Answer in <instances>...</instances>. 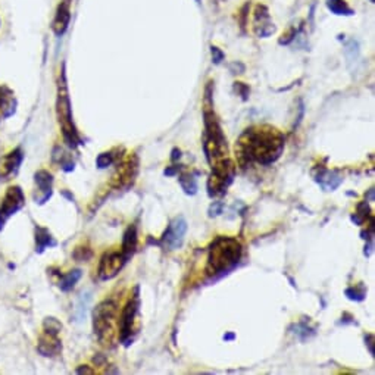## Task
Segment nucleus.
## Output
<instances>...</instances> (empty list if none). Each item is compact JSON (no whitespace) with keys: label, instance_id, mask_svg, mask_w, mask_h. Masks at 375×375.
Wrapping results in <instances>:
<instances>
[{"label":"nucleus","instance_id":"nucleus-22","mask_svg":"<svg viewBox=\"0 0 375 375\" xmlns=\"http://www.w3.org/2000/svg\"><path fill=\"white\" fill-rule=\"evenodd\" d=\"M180 184L187 194L193 196L197 193V181L192 174H183L180 177Z\"/></svg>","mask_w":375,"mask_h":375},{"label":"nucleus","instance_id":"nucleus-20","mask_svg":"<svg viewBox=\"0 0 375 375\" xmlns=\"http://www.w3.org/2000/svg\"><path fill=\"white\" fill-rule=\"evenodd\" d=\"M327 8L334 15L350 16L353 15V9L348 5L346 0H327Z\"/></svg>","mask_w":375,"mask_h":375},{"label":"nucleus","instance_id":"nucleus-31","mask_svg":"<svg viewBox=\"0 0 375 375\" xmlns=\"http://www.w3.org/2000/svg\"><path fill=\"white\" fill-rule=\"evenodd\" d=\"M221 212H222V203L221 202H214V205L211 206V209H209V215L216 216V215H220Z\"/></svg>","mask_w":375,"mask_h":375},{"label":"nucleus","instance_id":"nucleus-25","mask_svg":"<svg viewBox=\"0 0 375 375\" xmlns=\"http://www.w3.org/2000/svg\"><path fill=\"white\" fill-rule=\"evenodd\" d=\"M112 162H114V156H112L111 152L99 155L97 159H96V165H97V168H101V170H105V168L111 166Z\"/></svg>","mask_w":375,"mask_h":375},{"label":"nucleus","instance_id":"nucleus-13","mask_svg":"<svg viewBox=\"0 0 375 375\" xmlns=\"http://www.w3.org/2000/svg\"><path fill=\"white\" fill-rule=\"evenodd\" d=\"M70 21H71V2L70 0H62V2L57 6L56 15L53 18V23H52L53 33L57 37L64 36L68 29V25H70Z\"/></svg>","mask_w":375,"mask_h":375},{"label":"nucleus","instance_id":"nucleus-11","mask_svg":"<svg viewBox=\"0 0 375 375\" xmlns=\"http://www.w3.org/2000/svg\"><path fill=\"white\" fill-rule=\"evenodd\" d=\"M185 231H187V222L183 216H179V218H175L170 225H168V229L165 230L162 237V244L168 250L180 249L184 242Z\"/></svg>","mask_w":375,"mask_h":375},{"label":"nucleus","instance_id":"nucleus-19","mask_svg":"<svg viewBox=\"0 0 375 375\" xmlns=\"http://www.w3.org/2000/svg\"><path fill=\"white\" fill-rule=\"evenodd\" d=\"M36 246H37V252L42 253L44 249L56 246V242L47 229H43V227H36Z\"/></svg>","mask_w":375,"mask_h":375},{"label":"nucleus","instance_id":"nucleus-14","mask_svg":"<svg viewBox=\"0 0 375 375\" xmlns=\"http://www.w3.org/2000/svg\"><path fill=\"white\" fill-rule=\"evenodd\" d=\"M24 159V153L23 151L15 149L11 153H8L6 156L2 157V161H0V177H9L18 171L19 165L23 164Z\"/></svg>","mask_w":375,"mask_h":375},{"label":"nucleus","instance_id":"nucleus-34","mask_svg":"<svg viewBox=\"0 0 375 375\" xmlns=\"http://www.w3.org/2000/svg\"><path fill=\"white\" fill-rule=\"evenodd\" d=\"M172 161H177V159H180V157H181V152H180V149H174L172 151Z\"/></svg>","mask_w":375,"mask_h":375},{"label":"nucleus","instance_id":"nucleus-21","mask_svg":"<svg viewBox=\"0 0 375 375\" xmlns=\"http://www.w3.org/2000/svg\"><path fill=\"white\" fill-rule=\"evenodd\" d=\"M80 279H81L80 270H74L71 272L64 274V275H61V280H59V287H61L62 292H70L74 289V285Z\"/></svg>","mask_w":375,"mask_h":375},{"label":"nucleus","instance_id":"nucleus-28","mask_svg":"<svg viewBox=\"0 0 375 375\" xmlns=\"http://www.w3.org/2000/svg\"><path fill=\"white\" fill-rule=\"evenodd\" d=\"M92 255L93 253L88 248H77L75 252H74V258L77 261H87V259L92 258Z\"/></svg>","mask_w":375,"mask_h":375},{"label":"nucleus","instance_id":"nucleus-7","mask_svg":"<svg viewBox=\"0 0 375 375\" xmlns=\"http://www.w3.org/2000/svg\"><path fill=\"white\" fill-rule=\"evenodd\" d=\"M139 306H140V299H139V289L135 287L134 296L128 300L125 305V308L122 311V315L120 318V340L125 346L131 344L134 340V322L135 317L139 313Z\"/></svg>","mask_w":375,"mask_h":375},{"label":"nucleus","instance_id":"nucleus-33","mask_svg":"<svg viewBox=\"0 0 375 375\" xmlns=\"http://www.w3.org/2000/svg\"><path fill=\"white\" fill-rule=\"evenodd\" d=\"M77 374H94V371L88 370L87 367H80V368H77Z\"/></svg>","mask_w":375,"mask_h":375},{"label":"nucleus","instance_id":"nucleus-35","mask_svg":"<svg viewBox=\"0 0 375 375\" xmlns=\"http://www.w3.org/2000/svg\"><path fill=\"white\" fill-rule=\"evenodd\" d=\"M224 339H225V340H231V339H234V335H233V334H230V335H224Z\"/></svg>","mask_w":375,"mask_h":375},{"label":"nucleus","instance_id":"nucleus-1","mask_svg":"<svg viewBox=\"0 0 375 375\" xmlns=\"http://www.w3.org/2000/svg\"><path fill=\"white\" fill-rule=\"evenodd\" d=\"M284 151V135L270 125L252 127L239 140V156L242 162H258L271 165Z\"/></svg>","mask_w":375,"mask_h":375},{"label":"nucleus","instance_id":"nucleus-3","mask_svg":"<svg viewBox=\"0 0 375 375\" xmlns=\"http://www.w3.org/2000/svg\"><path fill=\"white\" fill-rule=\"evenodd\" d=\"M56 115H57L59 125H61L62 128V135H64L65 143L70 147H73V149L77 144H81V139L80 135H78V131L73 120V107L70 101V92H68V86H66L65 68H62L57 80Z\"/></svg>","mask_w":375,"mask_h":375},{"label":"nucleus","instance_id":"nucleus-9","mask_svg":"<svg viewBox=\"0 0 375 375\" xmlns=\"http://www.w3.org/2000/svg\"><path fill=\"white\" fill-rule=\"evenodd\" d=\"M127 261L128 259L122 252H106L99 263V277L105 281L112 280L122 270Z\"/></svg>","mask_w":375,"mask_h":375},{"label":"nucleus","instance_id":"nucleus-16","mask_svg":"<svg viewBox=\"0 0 375 375\" xmlns=\"http://www.w3.org/2000/svg\"><path fill=\"white\" fill-rule=\"evenodd\" d=\"M36 184L38 187V190H40L43 193V196L40 197V199H38L37 203H40L43 205L46 201L51 199V196H52V184H53V177L51 172H47L44 170L42 171H38L36 172Z\"/></svg>","mask_w":375,"mask_h":375},{"label":"nucleus","instance_id":"nucleus-26","mask_svg":"<svg viewBox=\"0 0 375 375\" xmlns=\"http://www.w3.org/2000/svg\"><path fill=\"white\" fill-rule=\"evenodd\" d=\"M346 296H348V298H349L350 300L361 302V300H363V299H365V289H363V287H362L361 290L354 289V287L348 289V290H346Z\"/></svg>","mask_w":375,"mask_h":375},{"label":"nucleus","instance_id":"nucleus-10","mask_svg":"<svg viewBox=\"0 0 375 375\" xmlns=\"http://www.w3.org/2000/svg\"><path fill=\"white\" fill-rule=\"evenodd\" d=\"M253 31L259 38L271 37L275 31H277V27L274 25L272 18L270 14V9L265 5H256L253 11Z\"/></svg>","mask_w":375,"mask_h":375},{"label":"nucleus","instance_id":"nucleus-23","mask_svg":"<svg viewBox=\"0 0 375 375\" xmlns=\"http://www.w3.org/2000/svg\"><path fill=\"white\" fill-rule=\"evenodd\" d=\"M62 330V324L59 322L56 318H46L43 322V331L46 333H52V334H59Z\"/></svg>","mask_w":375,"mask_h":375},{"label":"nucleus","instance_id":"nucleus-12","mask_svg":"<svg viewBox=\"0 0 375 375\" xmlns=\"http://www.w3.org/2000/svg\"><path fill=\"white\" fill-rule=\"evenodd\" d=\"M37 350L46 358H56L62 353V343L57 339V334L43 331L37 343Z\"/></svg>","mask_w":375,"mask_h":375},{"label":"nucleus","instance_id":"nucleus-36","mask_svg":"<svg viewBox=\"0 0 375 375\" xmlns=\"http://www.w3.org/2000/svg\"><path fill=\"white\" fill-rule=\"evenodd\" d=\"M371 2H372V3H374V2H375V0H371Z\"/></svg>","mask_w":375,"mask_h":375},{"label":"nucleus","instance_id":"nucleus-30","mask_svg":"<svg viewBox=\"0 0 375 375\" xmlns=\"http://www.w3.org/2000/svg\"><path fill=\"white\" fill-rule=\"evenodd\" d=\"M211 52H212V59H214V64H216V65H218V64H221V62L224 61V57H225V55H224V52L221 51V49H218V47H216V46H212V47H211Z\"/></svg>","mask_w":375,"mask_h":375},{"label":"nucleus","instance_id":"nucleus-17","mask_svg":"<svg viewBox=\"0 0 375 375\" xmlns=\"http://www.w3.org/2000/svg\"><path fill=\"white\" fill-rule=\"evenodd\" d=\"M15 107H16V101H15L14 92L9 90L8 87L2 86L0 87V115H2L3 118H9L15 114Z\"/></svg>","mask_w":375,"mask_h":375},{"label":"nucleus","instance_id":"nucleus-5","mask_svg":"<svg viewBox=\"0 0 375 375\" xmlns=\"http://www.w3.org/2000/svg\"><path fill=\"white\" fill-rule=\"evenodd\" d=\"M118 306L114 300L106 299L99 303L93 311V330L102 344H111L115 334V321Z\"/></svg>","mask_w":375,"mask_h":375},{"label":"nucleus","instance_id":"nucleus-15","mask_svg":"<svg viewBox=\"0 0 375 375\" xmlns=\"http://www.w3.org/2000/svg\"><path fill=\"white\" fill-rule=\"evenodd\" d=\"M315 181H317L325 192H334L341 184L343 179L339 172L321 168L320 172L315 175Z\"/></svg>","mask_w":375,"mask_h":375},{"label":"nucleus","instance_id":"nucleus-4","mask_svg":"<svg viewBox=\"0 0 375 375\" xmlns=\"http://www.w3.org/2000/svg\"><path fill=\"white\" fill-rule=\"evenodd\" d=\"M212 103H206L205 106V153L208 161L211 162L212 159L216 162L222 159V157L227 155V139L221 130V125L216 120V115L211 109Z\"/></svg>","mask_w":375,"mask_h":375},{"label":"nucleus","instance_id":"nucleus-8","mask_svg":"<svg viewBox=\"0 0 375 375\" xmlns=\"http://www.w3.org/2000/svg\"><path fill=\"white\" fill-rule=\"evenodd\" d=\"M25 205V194L19 185H12L6 190L3 201L0 203V231L3 230L5 224Z\"/></svg>","mask_w":375,"mask_h":375},{"label":"nucleus","instance_id":"nucleus-2","mask_svg":"<svg viewBox=\"0 0 375 375\" xmlns=\"http://www.w3.org/2000/svg\"><path fill=\"white\" fill-rule=\"evenodd\" d=\"M242 243L233 237H218L209 246L208 266L206 272L209 277L230 272L242 259Z\"/></svg>","mask_w":375,"mask_h":375},{"label":"nucleus","instance_id":"nucleus-6","mask_svg":"<svg viewBox=\"0 0 375 375\" xmlns=\"http://www.w3.org/2000/svg\"><path fill=\"white\" fill-rule=\"evenodd\" d=\"M234 164L230 159H220L212 164V174L208 180V192L211 197L225 194L234 179Z\"/></svg>","mask_w":375,"mask_h":375},{"label":"nucleus","instance_id":"nucleus-24","mask_svg":"<svg viewBox=\"0 0 375 375\" xmlns=\"http://www.w3.org/2000/svg\"><path fill=\"white\" fill-rule=\"evenodd\" d=\"M249 12H250V3H244L240 9L239 15H237V19H239V24H240V28L242 31H244L246 27H248V19H249Z\"/></svg>","mask_w":375,"mask_h":375},{"label":"nucleus","instance_id":"nucleus-32","mask_svg":"<svg viewBox=\"0 0 375 375\" xmlns=\"http://www.w3.org/2000/svg\"><path fill=\"white\" fill-rule=\"evenodd\" d=\"M230 71L233 74H243L244 73V65H242L240 62H234L230 65Z\"/></svg>","mask_w":375,"mask_h":375},{"label":"nucleus","instance_id":"nucleus-18","mask_svg":"<svg viewBox=\"0 0 375 375\" xmlns=\"http://www.w3.org/2000/svg\"><path fill=\"white\" fill-rule=\"evenodd\" d=\"M137 248V229L134 225H130L124 233V239H122V248L121 252L125 255L127 259H130L134 250Z\"/></svg>","mask_w":375,"mask_h":375},{"label":"nucleus","instance_id":"nucleus-29","mask_svg":"<svg viewBox=\"0 0 375 375\" xmlns=\"http://www.w3.org/2000/svg\"><path fill=\"white\" fill-rule=\"evenodd\" d=\"M296 34H298V29H296V27H292L287 33H284L283 37L280 38V44H290L293 40Z\"/></svg>","mask_w":375,"mask_h":375},{"label":"nucleus","instance_id":"nucleus-27","mask_svg":"<svg viewBox=\"0 0 375 375\" xmlns=\"http://www.w3.org/2000/svg\"><path fill=\"white\" fill-rule=\"evenodd\" d=\"M234 90H235L237 94L242 96L243 101H248V97H249V94H250V88H249V86H246L244 83H235V84H234Z\"/></svg>","mask_w":375,"mask_h":375}]
</instances>
